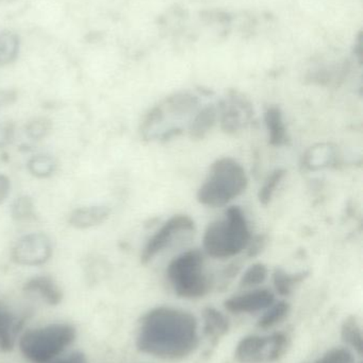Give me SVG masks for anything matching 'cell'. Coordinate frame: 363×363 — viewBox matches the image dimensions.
<instances>
[{"instance_id":"cell-3","label":"cell","mask_w":363,"mask_h":363,"mask_svg":"<svg viewBox=\"0 0 363 363\" xmlns=\"http://www.w3.org/2000/svg\"><path fill=\"white\" fill-rule=\"evenodd\" d=\"M251 230L245 213L239 206H230L222 219L207 226L202 238L205 253L215 259H227L249 247Z\"/></svg>"},{"instance_id":"cell-11","label":"cell","mask_w":363,"mask_h":363,"mask_svg":"<svg viewBox=\"0 0 363 363\" xmlns=\"http://www.w3.org/2000/svg\"><path fill=\"white\" fill-rule=\"evenodd\" d=\"M275 302V296L269 289H253L244 294H237L224 303L229 313L236 315L256 313L266 311Z\"/></svg>"},{"instance_id":"cell-17","label":"cell","mask_w":363,"mask_h":363,"mask_svg":"<svg viewBox=\"0 0 363 363\" xmlns=\"http://www.w3.org/2000/svg\"><path fill=\"white\" fill-rule=\"evenodd\" d=\"M204 318V333L213 340L222 338L229 330V321L227 318L213 307H207L202 313Z\"/></svg>"},{"instance_id":"cell-28","label":"cell","mask_w":363,"mask_h":363,"mask_svg":"<svg viewBox=\"0 0 363 363\" xmlns=\"http://www.w3.org/2000/svg\"><path fill=\"white\" fill-rule=\"evenodd\" d=\"M51 125L49 121H44V119H38V121H32L28 125L27 133L33 140H40L49 133Z\"/></svg>"},{"instance_id":"cell-23","label":"cell","mask_w":363,"mask_h":363,"mask_svg":"<svg viewBox=\"0 0 363 363\" xmlns=\"http://www.w3.org/2000/svg\"><path fill=\"white\" fill-rule=\"evenodd\" d=\"M285 176L286 170L281 169V168L269 174L268 178L264 181V185L260 188L259 194H258V199H259V202L262 205L266 206V205L270 204L277 188L281 185Z\"/></svg>"},{"instance_id":"cell-33","label":"cell","mask_w":363,"mask_h":363,"mask_svg":"<svg viewBox=\"0 0 363 363\" xmlns=\"http://www.w3.org/2000/svg\"><path fill=\"white\" fill-rule=\"evenodd\" d=\"M15 99V95L12 91H0V106L11 104Z\"/></svg>"},{"instance_id":"cell-5","label":"cell","mask_w":363,"mask_h":363,"mask_svg":"<svg viewBox=\"0 0 363 363\" xmlns=\"http://www.w3.org/2000/svg\"><path fill=\"white\" fill-rule=\"evenodd\" d=\"M76 336L72 324H48L23 333L18 341L19 351L28 362L47 363L62 355Z\"/></svg>"},{"instance_id":"cell-29","label":"cell","mask_w":363,"mask_h":363,"mask_svg":"<svg viewBox=\"0 0 363 363\" xmlns=\"http://www.w3.org/2000/svg\"><path fill=\"white\" fill-rule=\"evenodd\" d=\"M47 363H87V358H85V354L80 353V352H75V353L70 354V355L65 356V357L55 358V359L51 360V362Z\"/></svg>"},{"instance_id":"cell-19","label":"cell","mask_w":363,"mask_h":363,"mask_svg":"<svg viewBox=\"0 0 363 363\" xmlns=\"http://www.w3.org/2000/svg\"><path fill=\"white\" fill-rule=\"evenodd\" d=\"M290 304L281 301V302L273 303L269 308L266 309V313L262 315L258 321V328L262 330H269L274 328L277 324L281 323L290 313Z\"/></svg>"},{"instance_id":"cell-6","label":"cell","mask_w":363,"mask_h":363,"mask_svg":"<svg viewBox=\"0 0 363 363\" xmlns=\"http://www.w3.org/2000/svg\"><path fill=\"white\" fill-rule=\"evenodd\" d=\"M166 275L175 294L180 298H204L211 290V281L205 271L204 254L198 249L176 256L168 264Z\"/></svg>"},{"instance_id":"cell-14","label":"cell","mask_w":363,"mask_h":363,"mask_svg":"<svg viewBox=\"0 0 363 363\" xmlns=\"http://www.w3.org/2000/svg\"><path fill=\"white\" fill-rule=\"evenodd\" d=\"M23 290L28 294H38L50 306H57L63 298V294L58 284L50 277L45 275L29 279L23 286Z\"/></svg>"},{"instance_id":"cell-16","label":"cell","mask_w":363,"mask_h":363,"mask_svg":"<svg viewBox=\"0 0 363 363\" xmlns=\"http://www.w3.org/2000/svg\"><path fill=\"white\" fill-rule=\"evenodd\" d=\"M217 119H219L217 106L208 104V106L200 108L194 115L193 119L188 127L191 138L202 140L212 129Z\"/></svg>"},{"instance_id":"cell-21","label":"cell","mask_w":363,"mask_h":363,"mask_svg":"<svg viewBox=\"0 0 363 363\" xmlns=\"http://www.w3.org/2000/svg\"><path fill=\"white\" fill-rule=\"evenodd\" d=\"M341 336L343 341L353 347L362 355L363 350V336L362 326L355 317H349L343 322L341 328Z\"/></svg>"},{"instance_id":"cell-9","label":"cell","mask_w":363,"mask_h":363,"mask_svg":"<svg viewBox=\"0 0 363 363\" xmlns=\"http://www.w3.org/2000/svg\"><path fill=\"white\" fill-rule=\"evenodd\" d=\"M53 255V243L47 235L32 233L21 237L11 252L13 262L21 266H40Z\"/></svg>"},{"instance_id":"cell-20","label":"cell","mask_w":363,"mask_h":363,"mask_svg":"<svg viewBox=\"0 0 363 363\" xmlns=\"http://www.w3.org/2000/svg\"><path fill=\"white\" fill-rule=\"evenodd\" d=\"M307 275H308L307 272L290 274L283 269H276L273 274V283H274L275 289L281 296H288L293 292L298 284L306 279Z\"/></svg>"},{"instance_id":"cell-27","label":"cell","mask_w":363,"mask_h":363,"mask_svg":"<svg viewBox=\"0 0 363 363\" xmlns=\"http://www.w3.org/2000/svg\"><path fill=\"white\" fill-rule=\"evenodd\" d=\"M317 363H354V356L349 350L336 347L328 351Z\"/></svg>"},{"instance_id":"cell-34","label":"cell","mask_w":363,"mask_h":363,"mask_svg":"<svg viewBox=\"0 0 363 363\" xmlns=\"http://www.w3.org/2000/svg\"><path fill=\"white\" fill-rule=\"evenodd\" d=\"M4 1H11V0H4Z\"/></svg>"},{"instance_id":"cell-26","label":"cell","mask_w":363,"mask_h":363,"mask_svg":"<svg viewBox=\"0 0 363 363\" xmlns=\"http://www.w3.org/2000/svg\"><path fill=\"white\" fill-rule=\"evenodd\" d=\"M269 270L266 264L261 262L251 264L245 270L240 279V286L243 288H254L261 285L268 277Z\"/></svg>"},{"instance_id":"cell-24","label":"cell","mask_w":363,"mask_h":363,"mask_svg":"<svg viewBox=\"0 0 363 363\" xmlns=\"http://www.w3.org/2000/svg\"><path fill=\"white\" fill-rule=\"evenodd\" d=\"M11 216L17 222H26L36 218V206L30 196L17 198L11 206Z\"/></svg>"},{"instance_id":"cell-13","label":"cell","mask_w":363,"mask_h":363,"mask_svg":"<svg viewBox=\"0 0 363 363\" xmlns=\"http://www.w3.org/2000/svg\"><path fill=\"white\" fill-rule=\"evenodd\" d=\"M110 216L107 206H87L75 209L68 218V223L78 230L94 228L104 223Z\"/></svg>"},{"instance_id":"cell-2","label":"cell","mask_w":363,"mask_h":363,"mask_svg":"<svg viewBox=\"0 0 363 363\" xmlns=\"http://www.w3.org/2000/svg\"><path fill=\"white\" fill-rule=\"evenodd\" d=\"M200 110V98L190 93L170 96L161 104L149 110L141 125L146 140H166L183 132V123H190Z\"/></svg>"},{"instance_id":"cell-10","label":"cell","mask_w":363,"mask_h":363,"mask_svg":"<svg viewBox=\"0 0 363 363\" xmlns=\"http://www.w3.org/2000/svg\"><path fill=\"white\" fill-rule=\"evenodd\" d=\"M219 119L221 127L227 133H236L244 129L253 118V108L245 98L232 95L221 102Z\"/></svg>"},{"instance_id":"cell-22","label":"cell","mask_w":363,"mask_h":363,"mask_svg":"<svg viewBox=\"0 0 363 363\" xmlns=\"http://www.w3.org/2000/svg\"><path fill=\"white\" fill-rule=\"evenodd\" d=\"M57 162L51 155H34L28 162V170L30 174L40 179L49 178L53 176L57 170Z\"/></svg>"},{"instance_id":"cell-15","label":"cell","mask_w":363,"mask_h":363,"mask_svg":"<svg viewBox=\"0 0 363 363\" xmlns=\"http://www.w3.org/2000/svg\"><path fill=\"white\" fill-rule=\"evenodd\" d=\"M264 123L268 131L269 143L273 147H283L288 142V132L283 112L276 106H269L264 112Z\"/></svg>"},{"instance_id":"cell-18","label":"cell","mask_w":363,"mask_h":363,"mask_svg":"<svg viewBox=\"0 0 363 363\" xmlns=\"http://www.w3.org/2000/svg\"><path fill=\"white\" fill-rule=\"evenodd\" d=\"M336 160L335 149L330 145H320L318 148H311L304 157V166L308 169L315 170L326 167Z\"/></svg>"},{"instance_id":"cell-8","label":"cell","mask_w":363,"mask_h":363,"mask_svg":"<svg viewBox=\"0 0 363 363\" xmlns=\"http://www.w3.org/2000/svg\"><path fill=\"white\" fill-rule=\"evenodd\" d=\"M195 230L194 220L188 215H175L166 220L157 232L148 239L141 253L142 264H148L158 254L170 247L174 239Z\"/></svg>"},{"instance_id":"cell-31","label":"cell","mask_w":363,"mask_h":363,"mask_svg":"<svg viewBox=\"0 0 363 363\" xmlns=\"http://www.w3.org/2000/svg\"><path fill=\"white\" fill-rule=\"evenodd\" d=\"M12 128L10 125H0V147L4 146L10 142L12 138Z\"/></svg>"},{"instance_id":"cell-7","label":"cell","mask_w":363,"mask_h":363,"mask_svg":"<svg viewBox=\"0 0 363 363\" xmlns=\"http://www.w3.org/2000/svg\"><path fill=\"white\" fill-rule=\"evenodd\" d=\"M289 337L283 333L270 336H247L238 343L234 357L239 363H270L281 359L289 347Z\"/></svg>"},{"instance_id":"cell-32","label":"cell","mask_w":363,"mask_h":363,"mask_svg":"<svg viewBox=\"0 0 363 363\" xmlns=\"http://www.w3.org/2000/svg\"><path fill=\"white\" fill-rule=\"evenodd\" d=\"M264 240L262 237H259V238L256 239V240L253 241V238H251V242H249V256H256L260 251H261L262 247H264Z\"/></svg>"},{"instance_id":"cell-30","label":"cell","mask_w":363,"mask_h":363,"mask_svg":"<svg viewBox=\"0 0 363 363\" xmlns=\"http://www.w3.org/2000/svg\"><path fill=\"white\" fill-rule=\"evenodd\" d=\"M11 182L8 177L0 174V204L6 202V199L10 196Z\"/></svg>"},{"instance_id":"cell-1","label":"cell","mask_w":363,"mask_h":363,"mask_svg":"<svg viewBox=\"0 0 363 363\" xmlns=\"http://www.w3.org/2000/svg\"><path fill=\"white\" fill-rule=\"evenodd\" d=\"M200 343L196 318L173 307H157L143 315L136 336L139 351L161 359L191 355Z\"/></svg>"},{"instance_id":"cell-12","label":"cell","mask_w":363,"mask_h":363,"mask_svg":"<svg viewBox=\"0 0 363 363\" xmlns=\"http://www.w3.org/2000/svg\"><path fill=\"white\" fill-rule=\"evenodd\" d=\"M23 323V320L0 302V352L8 353L14 349L17 334Z\"/></svg>"},{"instance_id":"cell-25","label":"cell","mask_w":363,"mask_h":363,"mask_svg":"<svg viewBox=\"0 0 363 363\" xmlns=\"http://www.w3.org/2000/svg\"><path fill=\"white\" fill-rule=\"evenodd\" d=\"M18 52V40L10 32L0 33V66L14 61Z\"/></svg>"},{"instance_id":"cell-4","label":"cell","mask_w":363,"mask_h":363,"mask_svg":"<svg viewBox=\"0 0 363 363\" xmlns=\"http://www.w3.org/2000/svg\"><path fill=\"white\" fill-rule=\"evenodd\" d=\"M247 185L249 178L243 166L232 157H222L211 165L196 198L204 206L217 208L240 196Z\"/></svg>"}]
</instances>
